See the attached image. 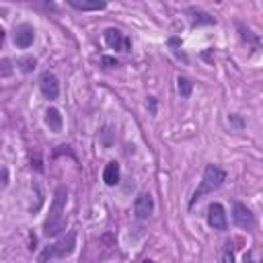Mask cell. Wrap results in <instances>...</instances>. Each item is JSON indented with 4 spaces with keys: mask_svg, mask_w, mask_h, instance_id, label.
Returning a JSON list of instances; mask_svg holds the SVG:
<instances>
[{
    "mask_svg": "<svg viewBox=\"0 0 263 263\" xmlns=\"http://www.w3.org/2000/svg\"><path fill=\"white\" fill-rule=\"evenodd\" d=\"M66 199H68V191L64 185H60L53 193V201L49 208V216L43 224V234L45 236H58L62 230H66Z\"/></svg>",
    "mask_w": 263,
    "mask_h": 263,
    "instance_id": "6da1fadb",
    "label": "cell"
},
{
    "mask_svg": "<svg viewBox=\"0 0 263 263\" xmlns=\"http://www.w3.org/2000/svg\"><path fill=\"white\" fill-rule=\"evenodd\" d=\"M224 181H226V173H224L220 166H216V164H205V168H203V181H201L199 189H195V193H193V197H191V201H189V208H193L195 201H199L203 193H210V191L218 189Z\"/></svg>",
    "mask_w": 263,
    "mask_h": 263,
    "instance_id": "7a4b0ae2",
    "label": "cell"
},
{
    "mask_svg": "<svg viewBox=\"0 0 263 263\" xmlns=\"http://www.w3.org/2000/svg\"><path fill=\"white\" fill-rule=\"evenodd\" d=\"M76 247V230H70L68 236L60 238L58 242L45 247L39 255V263H47V259H55V257H68Z\"/></svg>",
    "mask_w": 263,
    "mask_h": 263,
    "instance_id": "3957f363",
    "label": "cell"
},
{
    "mask_svg": "<svg viewBox=\"0 0 263 263\" xmlns=\"http://www.w3.org/2000/svg\"><path fill=\"white\" fill-rule=\"evenodd\" d=\"M103 37H105V43H107L111 49H115V51H123V53L132 51V41H129V37L123 35L119 29H115V27H107L105 33H103Z\"/></svg>",
    "mask_w": 263,
    "mask_h": 263,
    "instance_id": "277c9868",
    "label": "cell"
},
{
    "mask_svg": "<svg viewBox=\"0 0 263 263\" xmlns=\"http://www.w3.org/2000/svg\"><path fill=\"white\" fill-rule=\"evenodd\" d=\"M232 220H234V224L238 228H245V230H251L255 226V216L240 201H232Z\"/></svg>",
    "mask_w": 263,
    "mask_h": 263,
    "instance_id": "5b68a950",
    "label": "cell"
},
{
    "mask_svg": "<svg viewBox=\"0 0 263 263\" xmlns=\"http://www.w3.org/2000/svg\"><path fill=\"white\" fill-rule=\"evenodd\" d=\"M39 90H41V95H43L45 99L55 101L58 95H60V82H58L55 74H51V72H43V74L39 76Z\"/></svg>",
    "mask_w": 263,
    "mask_h": 263,
    "instance_id": "8992f818",
    "label": "cell"
},
{
    "mask_svg": "<svg viewBox=\"0 0 263 263\" xmlns=\"http://www.w3.org/2000/svg\"><path fill=\"white\" fill-rule=\"evenodd\" d=\"M208 224L214 230H226L228 228V220H226V212H224L222 203L214 201L208 205Z\"/></svg>",
    "mask_w": 263,
    "mask_h": 263,
    "instance_id": "52a82bcc",
    "label": "cell"
},
{
    "mask_svg": "<svg viewBox=\"0 0 263 263\" xmlns=\"http://www.w3.org/2000/svg\"><path fill=\"white\" fill-rule=\"evenodd\" d=\"M152 212H154V199H152V195L146 193V191L140 193L136 197V201H134V216L138 220H146V218L152 216Z\"/></svg>",
    "mask_w": 263,
    "mask_h": 263,
    "instance_id": "ba28073f",
    "label": "cell"
},
{
    "mask_svg": "<svg viewBox=\"0 0 263 263\" xmlns=\"http://www.w3.org/2000/svg\"><path fill=\"white\" fill-rule=\"evenodd\" d=\"M12 41H14V45H16V47H21V49L31 47V45H33V41H35V29H33L31 25H27V23L18 25V27L14 29Z\"/></svg>",
    "mask_w": 263,
    "mask_h": 263,
    "instance_id": "9c48e42d",
    "label": "cell"
},
{
    "mask_svg": "<svg viewBox=\"0 0 263 263\" xmlns=\"http://www.w3.org/2000/svg\"><path fill=\"white\" fill-rule=\"evenodd\" d=\"M187 14H189V23H191L193 29L199 27V25H214L216 23V18L212 14H208L205 10H201V8H189Z\"/></svg>",
    "mask_w": 263,
    "mask_h": 263,
    "instance_id": "30bf717a",
    "label": "cell"
},
{
    "mask_svg": "<svg viewBox=\"0 0 263 263\" xmlns=\"http://www.w3.org/2000/svg\"><path fill=\"white\" fill-rule=\"evenodd\" d=\"M119 177H121L119 164H117L115 160L107 162V166H105V171H103V181H105V185H107V187H115V185L119 183Z\"/></svg>",
    "mask_w": 263,
    "mask_h": 263,
    "instance_id": "8fae6325",
    "label": "cell"
},
{
    "mask_svg": "<svg viewBox=\"0 0 263 263\" xmlns=\"http://www.w3.org/2000/svg\"><path fill=\"white\" fill-rule=\"evenodd\" d=\"M68 6H72L74 10H80V12H88V10H103V8H107V2H99V0H95V2H88V0H68Z\"/></svg>",
    "mask_w": 263,
    "mask_h": 263,
    "instance_id": "7c38bea8",
    "label": "cell"
},
{
    "mask_svg": "<svg viewBox=\"0 0 263 263\" xmlns=\"http://www.w3.org/2000/svg\"><path fill=\"white\" fill-rule=\"evenodd\" d=\"M45 123L49 125L51 132H62L64 119H62V115H60V111H58L55 107H49V109L45 111Z\"/></svg>",
    "mask_w": 263,
    "mask_h": 263,
    "instance_id": "4fadbf2b",
    "label": "cell"
},
{
    "mask_svg": "<svg viewBox=\"0 0 263 263\" xmlns=\"http://www.w3.org/2000/svg\"><path fill=\"white\" fill-rule=\"evenodd\" d=\"M16 64H18V70L25 72V74H31V72L37 68V60H35L33 55H25V58H21Z\"/></svg>",
    "mask_w": 263,
    "mask_h": 263,
    "instance_id": "5bb4252c",
    "label": "cell"
},
{
    "mask_svg": "<svg viewBox=\"0 0 263 263\" xmlns=\"http://www.w3.org/2000/svg\"><path fill=\"white\" fill-rule=\"evenodd\" d=\"M191 86H193V84H191L189 78H185V76H179V78H177V88H179V95H181V97L187 99V97L191 95Z\"/></svg>",
    "mask_w": 263,
    "mask_h": 263,
    "instance_id": "9a60e30c",
    "label": "cell"
},
{
    "mask_svg": "<svg viewBox=\"0 0 263 263\" xmlns=\"http://www.w3.org/2000/svg\"><path fill=\"white\" fill-rule=\"evenodd\" d=\"M236 27H238V31H240V35H242V39H245V41H251L255 47H259V39L251 33V29H249V27H245L242 23H236Z\"/></svg>",
    "mask_w": 263,
    "mask_h": 263,
    "instance_id": "2e32d148",
    "label": "cell"
},
{
    "mask_svg": "<svg viewBox=\"0 0 263 263\" xmlns=\"http://www.w3.org/2000/svg\"><path fill=\"white\" fill-rule=\"evenodd\" d=\"M168 45L173 47V51H175V55H177V58H181L183 62H187V55L181 51V41H179L177 37H171V39H168Z\"/></svg>",
    "mask_w": 263,
    "mask_h": 263,
    "instance_id": "e0dca14e",
    "label": "cell"
},
{
    "mask_svg": "<svg viewBox=\"0 0 263 263\" xmlns=\"http://www.w3.org/2000/svg\"><path fill=\"white\" fill-rule=\"evenodd\" d=\"M222 263H234V255L230 251V245H226L222 251Z\"/></svg>",
    "mask_w": 263,
    "mask_h": 263,
    "instance_id": "ac0fdd59",
    "label": "cell"
},
{
    "mask_svg": "<svg viewBox=\"0 0 263 263\" xmlns=\"http://www.w3.org/2000/svg\"><path fill=\"white\" fill-rule=\"evenodd\" d=\"M10 72H12V68H10V60L4 58V60H2V76H8Z\"/></svg>",
    "mask_w": 263,
    "mask_h": 263,
    "instance_id": "d6986e66",
    "label": "cell"
},
{
    "mask_svg": "<svg viewBox=\"0 0 263 263\" xmlns=\"http://www.w3.org/2000/svg\"><path fill=\"white\" fill-rule=\"evenodd\" d=\"M228 121H230V123H232V125H236V127H238V129H240V127H242V119H240V117H238V115H236V113H232V115H230V117H228Z\"/></svg>",
    "mask_w": 263,
    "mask_h": 263,
    "instance_id": "ffe728a7",
    "label": "cell"
},
{
    "mask_svg": "<svg viewBox=\"0 0 263 263\" xmlns=\"http://www.w3.org/2000/svg\"><path fill=\"white\" fill-rule=\"evenodd\" d=\"M103 64H105V66H117V60H115V58H107V55H105V58H103Z\"/></svg>",
    "mask_w": 263,
    "mask_h": 263,
    "instance_id": "44dd1931",
    "label": "cell"
},
{
    "mask_svg": "<svg viewBox=\"0 0 263 263\" xmlns=\"http://www.w3.org/2000/svg\"><path fill=\"white\" fill-rule=\"evenodd\" d=\"M8 185V171H6V166H2V187H6Z\"/></svg>",
    "mask_w": 263,
    "mask_h": 263,
    "instance_id": "7402d4cb",
    "label": "cell"
},
{
    "mask_svg": "<svg viewBox=\"0 0 263 263\" xmlns=\"http://www.w3.org/2000/svg\"><path fill=\"white\" fill-rule=\"evenodd\" d=\"M245 263H253V259H251V257H247V259H245Z\"/></svg>",
    "mask_w": 263,
    "mask_h": 263,
    "instance_id": "603a6c76",
    "label": "cell"
},
{
    "mask_svg": "<svg viewBox=\"0 0 263 263\" xmlns=\"http://www.w3.org/2000/svg\"><path fill=\"white\" fill-rule=\"evenodd\" d=\"M144 263H154V261H150V259H146V261H144Z\"/></svg>",
    "mask_w": 263,
    "mask_h": 263,
    "instance_id": "cb8c5ba5",
    "label": "cell"
}]
</instances>
